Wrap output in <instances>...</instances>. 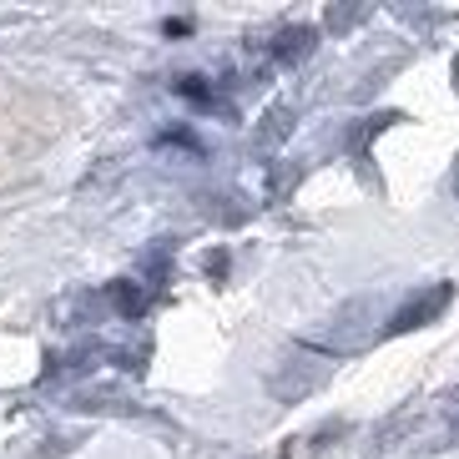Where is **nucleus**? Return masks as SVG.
<instances>
[{
	"label": "nucleus",
	"mask_w": 459,
	"mask_h": 459,
	"mask_svg": "<svg viewBox=\"0 0 459 459\" xmlns=\"http://www.w3.org/2000/svg\"><path fill=\"white\" fill-rule=\"evenodd\" d=\"M449 303V288H434L429 298H414L409 308H399L394 313V328H414V324H424V318H434V313Z\"/></svg>",
	"instance_id": "1"
},
{
	"label": "nucleus",
	"mask_w": 459,
	"mask_h": 459,
	"mask_svg": "<svg viewBox=\"0 0 459 459\" xmlns=\"http://www.w3.org/2000/svg\"><path fill=\"white\" fill-rule=\"evenodd\" d=\"M273 56H278V61H288V66H293V61H303V56H313V30L308 26L283 30V36H278V46H273Z\"/></svg>",
	"instance_id": "2"
},
{
	"label": "nucleus",
	"mask_w": 459,
	"mask_h": 459,
	"mask_svg": "<svg viewBox=\"0 0 459 459\" xmlns=\"http://www.w3.org/2000/svg\"><path fill=\"white\" fill-rule=\"evenodd\" d=\"M107 298L126 313V318H142V313H147V293H142L136 283H111V288H107Z\"/></svg>",
	"instance_id": "3"
},
{
	"label": "nucleus",
	"mask_w": 459,
	"mask_h": 459,
	"mask_svg": "<svg viewBox=\"0 0 459 459\" xmlns=\"http://www.w3.org/2000/svg\"><path fill=\"white\" fill-rule=\"evenodd\" d=\"M283 136H288V111L278 107V111H268V126L257 132V142H283Z\"/></svg>",
	"instance_id": "4"
},
{
	"label": "nucleus",
	"mask_w": 459,
	"mask_h": 459,
	"mask_svg": "<svg viewBox=\"0 0 459 459\" xmlns=\"http://www.w3.org/2000/svg\"><path fill=\"white\" fill-rule=\"evenodd\" d=\"M177 96H187V101H212V91L203 86V76H182V82H177Z\"/></svg>",
	"instance_id": "5"
}]
</instances>
